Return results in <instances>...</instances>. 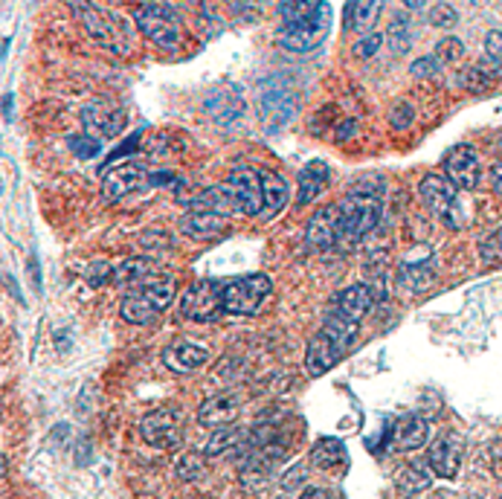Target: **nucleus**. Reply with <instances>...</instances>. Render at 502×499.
<instances>
[{"label":"nucleus","instance_id":"obj_1","mask_svg":"<svg viewBox=\"0 0 502 499\" xmlns=\"http://www.w3.org/2000/svg\"><path fill=\"white\" fill-rule=\"evenodd\" d=\"M384 180L378 178H364L352 186V192L346 195V200L340 204V215H343V236L346 239H364L378 227L381 221V195H384Z\"/></svg>","mask_w":502,"mask_h":499},{"label":"nucleus","instance_id":"obj_2","mask_svg":"<svg viewBox=\"0 0 502 499\" xmlns=\"http://www.w3.org/2000/svg\"><path fill=\"white\" fill-rule=\"evenodd\" d=\"M137 29L143 33L151 44H157L160 50H178L183 38V26L178 12L166 4H146L134 12Z\"/></svg>","mask_w":502,"mask_h":499},{"label":"nucleus","instance_id":"obj_3","mask_svg":"<svg viewBox=\"0 0 502 499\" xmlns=\"http://www.w3.org/2000/svg\"><path fill=\"white\" fill-rule=\"evenodd\" d=\"M273 290L271 276L250 273L224 282V314L230 317H253Z\"/></svg>","mask_w":502,"mask_h":499},{"label":"nucleus","instance_id":"obj_4","mask_svg":"<svg viewBox=\"0 0 502 499\" xmlns=\"http://www.w3.org/2000/svg\"><path fill=\"white\" fill-rule=\"evenodd\" d=\"M418 195H421V200H425V207L438 218V221H445L450 229H459L465 224V212H462V204H459V189L453 186L450 178L427 175L425 180L418 183Z\"/></svg>","mask_w":502,"mask_h":499},{"label":"nucleus","instance_id":"obj_5","mask_svg":"<svg viewBox=\"0 0 502 499\" xmlns=\"http://www.w3.org/2000/svg\"><path fill=\"white\" fill-rule=\"evenodd\" d=\"M328 26H332V6H328V0H325L311 18L300 24H282L276 44L288 53H308L328 36Z\"/></svg>","mask_w":502,"mask_h":499},{"label":"nucleus","instance_id":"obj_6","mask_svg":"<svg viewBox=\"0 0 502 499\" xmlns=\"http://www.w3.org/2000/svg\"><path fill=\"white\" fill-rule=\"evenodd\" d=\"M180 314L192 322H212L224 314V282L203 279L192 285L180 300Z\"/></svg>","mask_w":502,"mask_h":499},{"label":"nucleus","instance_id":"obj_7","mask_svg":"<svg viewBox=\"0 0 502 499\" xmlns=\"http://www.w3.org/2000/svg\"><path fill=\"white\" fill-rule=\"evenodd\" d=\"M139 433H143L146 444H151L157 450L180 447V442H183V415L175 407L151 410L149 415H143V421H139Z\"/></svg>","mask_w":502,"mask_h":499},{"label":"nucleus","instance_id":"obj_8","mask_svg":"<svg viewBox=\"0 0 502 499\" xmlns=\"http://www.w3.org/2000/svg\"><path fill=\"white\" fill-rule=\"evenodd\" d=\"M282 459H285V447L276 444V442L250 450L244 464H241V471H239L241 485L250 488V491H259L261 485H268V482L273 479V474H276V467L282 464Z\"/></svg>","mask_w":502,"mask_h":499},{"label":"nucleus","instance_id":"obj_9","mask_svg":"<svg viewBox=\"0 0 502 499\" xmlns=\"http://www.w3.org/2000/svg\"><path fill=\"white\" fill-rule=\"evenodd\" d=\"M76 15L82 18L85 29L87 33L97 38L99 44H105L108 50H114V53H125V38L119 33V24L114 15H108L102 9H97L93 4H87V0H70Z\"/></svg>","mask_w":502,"mask_h":499},{"label":"nucleus","instance_id":"obj_10","mask_svg":"<svg viewBox=\"0 0 502 499\" xmlns=\"http://www.w3.org/2000/svg\"><path fill=\"white\" fill-rule=\"evenodd\" d=\"M232 198H235V207H239V215H261L264 209V178L259 175L256 168H235L232 175L227 178Z\"/></svg>","mask_w":502,"mask_h":499},{"label":"nucleus","instance_id":"obj_11","mask_svg":"<svg viewBox=\"0 0 502 499\" xmlns=\"http://www.w3.org/2000/svg\"><path fill=\"white\" fill-rule=\"evenodd\" d=\"M340 236H343L340 204H328V207L313 212V218L308 221V227H305V247L323 253V250H332Z\"/></svg>","mask_w":502,"mask_h":499},{"label":"nucleus","instance_id":"obj_12","mask_svg":"<svg viewBox=\"0 0 502 499\" xmlns=\"http://www.w3.org/2000/svg\"><path fill=\"white\" fill-rule=\"evenodd\" d=\"M445 175L453 180V186L462 192H474L476 186L482 183V166L476 158L474 146H456L447 151L445 158Z\"/></svg>","mask_w":502,"mask_h":499},{"label":"nucleus","instance_id":"obj_13","mask_svg":"<svg viewBox=\"0 0 502 499\" xmlns=\"http://www.w3.org/2000/svg\"><path fill=\"white\" fill-rule=\"evenodd\" d=\"M462 456H465V442L459 433H442L438 439L430 444L427 462L433 467L435 476L442 479H456L459 467H462Z\"/></svg>","mask_w":502,"mask_h":499},{"label":"nucleus","instance_id":"obj_14","mask_svg":"<svg viewBox=\"0 0 502 499\" xmlns=\"http://www.w3.org/2000/svg\"><path fill=\"white\" fill-rule=\"evenodd\" d=\"M239 412H241V398L239 395L235 392H218V395H210L198 407V421L210 430H221V427H232Z\"/></svg>","mask_w":502,"mask_h":499},{"label":"nucleus","instance_id":"obj_15","mask_svg":"<svg viewBox=\"0 0 502 499\" xmlns=\"http://www.w3.org/2000/svg\"><path fill=\"white\" fill-rule=\"evenodd\" d=\"M343 351H346V349H343L332 334H325L320 329L317 334L311 337L308 349H305V372L311 374V378H320V374L332 372L337 366Z\"/></svg>","mask_w":502,"mask_h":499},{"label":"nucleus","instance_id":"obj_16","mask_svg":"<svg viewBox=\"0 0 502 499\" xmlns=\"http://www.w3.org/2000/svg\"><path fill=\"white\" fill-rule=\"evenodd\" d=\"M146 186V168L137 163H122L105 171L102 178V195L105 200H122L125 195H131Z\"/></svg>","mask_w":502,"mask_h":499},{"label":"nucleus","instance_id":"obj_17","mask_svg":"<svg viewBox=\"0 0 502 499\" xmlns=\"http://www.w3.org/2000/svg\"><path fill=\"white\" fill-rule=\"evenodd\" d=\"M178 229L183 232L186 239H192V241H212V239L224 236V232H227V215L190 209L178 221Z\"/></svg>","mask_w":502,"mask_h":499},{"label":"nucleus","instance_id":"obj_18","mask_svg":"<svg viewBox=\"0 0 502 499\" xmlns=\"http://www.w3.org/2000/svg\"><path fill=\"white\" fill-rule=\"evenodd\" d=\"M125 111L122 107H114V105H87L85 111H82V122H85V128L90 137H117L122 128H125Z\"/></svg>","mask_w":502,"mask_h":499},{"label":"nucleus","instance_id":"obj_19","mask_svg":"<svg viewBox=\"0 0 502 499\" xmlns=\"http://www.w3.org/2000/svg\"><path fill=\"white\" fill-rule=\"evenodd\" d=\"M163 363L175 374H192L210 363V351L198 342H175L163 351Z\"/></svg>","mask_w":502,"mask_h":499},{"label":"nucleus","instance_id":"obj_20","mask_svg":"<svg viewBox=\"0 0 502 499\" xmlns=\"http://www.w3.org/2000/svg\"><path fill=\"white\" fill-rule=\"evenodd\" d=\"M427 439H430V424L427 418L421 415H404L395 421V427H392V447L404 450V453H413V450L425 447Z\"/></svg>","mask_w":502,"mask_h":499},{"label":"nucleus","instance_id":"obj_21","mask_svg":"<svg viewBox=\"0 0 502 499\" xmlns=\"http://www.w3.org/2000/svg\"><path fill=\"white\" fill-rule=\"evenodd\" d=\"M328 178H332L328 166L323 160H311L300 171V178H296V183H300V189H296V204H311L313 198H320L328 186Z\"/></svg>","mask_w":502,"mask_h":499},{"label":"nucleus","instance_id":"obj_22","mask_svg":"<svg viewBox=\"0 0 502 499\" xmlns=\"http://www.w3.org/2000/svg\"><path fill=\"white\" fill-rule=\"evenodd\" d=\"M384 12V0H352L346 6V29L357 36H366L378 24Z\"/></svg>","mask_w":502,"mask_h":499},{"label":"nucleus","instance_id":"obj_23","mask_svg":"<svg viewBox=\"0 0 502 499\" xmlns=\"http://www.w3.org/2000/svg\"><path fill=\"white\" fill-rule=\"evenodd\" d=\"M433 485V467L430 462H410L395 474V488L404 496H415Z\"/></svg>","mask_w":502,"mask_h":499},{"label":"nucleus","instance_id":"obj_24","mask_svg":"<svg viewBox=\"0 0 502 499\" xmlns=\"http://www.w3.org/2000/svg\"><path fill=\"white\" fill-rule=\"evenodd\" d=\"M374 305V290L372 285H352L340 293V300H337V311L340 314H346L349 320H364L369 311Z\"/></svg>","mask_w":502,"mask_h":499},{"label":"nucleus","instance_id":"obj_25","mask_svg":"<svg viewBox=\"0 0 502 499\" xmlns=\"http://www.w3.org/2000/svg\"><path fill=\"white\" fill-rule=\"evenodd\" d=\"M499 79V65L497 61H476V65H470L459 73V85L467 90V93H485L491 90Z\"/></svg>","mask_w":502,"mask_h":499},{"label":"nucleus","instance_id":"obj_26","mask_svg":"<svg viewBox=\"0 0 502 499\" xmlns=\"http://www.w3.org/2000/svg\"><path fill=\"white\" fill-rule=\"evenodd\" d=\"M192 209H203V212H218V215H232L239 212L235 207V198H232V189L230 183H218V186H210V189H203L195 200H192Z\"/></svg>","mask_w":502,"mask_h":499},{"label":"nucleus","instance_id":"obj_27","mask_svg":"<svg viewBox=\"0 0 502 499\" xmlns=\"http://www.w3.org/2000/svg\"><path fill=\"white\" fill-rule=\"evenodd\" d=\"M261 114H264V122H273V125H282L291 114V99H288V90L285 87H276V85H268L261 90Z\"/></svg>","mask_w":502,"mask_h":499},{"label":"nucleus","instance_id":"obj_28","mask_svg":"<svg viewBox=\"0 0 502 499\" xmlns=\"http://www.w3.org/2000/svg\"><path fill=\"white\" fill-rule=\"evenodd\" d=\"M247 444V433L239 427H221L212 433V439L207 442L203 456H230V453H241Z\"/></svg>","mask_w":502,"mask_h":499},{"label":"nucleus","instance_id":"obj_29","mask_svg":"<svg viewBox=\"0 0 502 499\" xmlns=\"http://www.w3.org/2000/svg\"><path fill=\"white\" fill-rule=\"evenodd\" d=\"M119 317H122L125 322H131V325H149V322H154L157 317H160V311H157L143 293L134 290V293H128V296L122 300V305H119Z\"/></svg>","mask_w":502,"mask_h":499},{"label":"nucleus","instance_id":"obj_30","mask_svg":"<svg viewBox=\"0 0 502 499\" xmlns=\"http://www.w3.org/2000/svg\"><path fill=\"white\" fill-rule=\"evenodd\" d=\"M154 268H157L154 259H146V256L128 259V261L119 264V270L114 273V282H117L119 288H137V285H143L149 276L157 273Z\"/></svg>","mask_w":502,"mask_h":499},{"label":"nucleus","instance_id":"obj_31","mask_svg":"<svg viewBox=\"0 0 502 499\" xmlns=\"http://www.w3.org/2000/svg\"><path fill=\"white\" fill-rule=\"evenodd\" d=\"M435 279V270L430 261H418V264H404L398 270V285L406 293H425Z\"/></svg>","mask_w":502,"mask_h":499},{"label":"nucleus","instance_id":"obj_32","mask_svg":"<svg viewBox=\"0 0 502 499\" xmlns=\"http://www.w3.org/2000/svg\"><path fill=\"white\" fill-rule=\"evenodd\" d=\"M311 464L320 467V471H337V467L346 464V447L337 439H323L311 450Z\"/></svg>","mask_w":502,"mask_h":499},{"label":"nucleus","instance_id":"obj_33","mask_svg":"<svg viewBox=\"0 0 502 499\" xmlns=\"http://www.w3.org/2000/svg\"><path fill=\"white\" fill-rule=\"evenodd\" d=\"M386 44H389V50L395 56L410 53V46H413V21H410V15H404V12L392 15L389 29H386Z\"/></svg>","mask_w":502,"mask_h":499},{"label":"nucleus","instance_id":"obj_34","mask_svg":"<svg viewBox=\"0 0 502 499\" xmlns=\"http://www.w3.org/2000/svg\"><path fill=\"white\" fill-rule=\"evenodd\" d=\"M264 178V209H261V215L259 218H276L282 209H285V204H288V183L282 180L279 175H261Z\"/></svg>","mask_w":502,"mask_h":499},{"label":"nucleus","instance_id":"obj_35","mask_svg":"<svg viewBox=\"0 0 502 499\" xmlns=\"http://www.w3.org/2000/svg\"><path fill=\"white\" fill-rule=\"evenodd\" d=\"M357 320H349L346 314H332V317H325V322H323V331L325 334H332L343 349H349L352 342H354V337H357Z\"/></svg>","mask_w":502,"mask_h":499},{"label":"nucleus","instance_id":"obj_36","mask_svg":"<svg viewBox=\"0 0 502 499\" xmlns=\"http://www.w3.org/2000/svg\"><path fill=\"white\" fill-rule=\"evenodd\" d=\"M325 0H279V15L282 24H300L305 18H311Z\"/></svg>","mask_w":502,"mask_h":499},{"label":"nucleus","instance_id":"obj_37","mask_svg":"<svg viewBox=\"0 0 502 499\" xmlns=\"http://www.w3.org/2000/svg\"><path fill=\"white\" fill-rule=\"evenodd\" d=\"M175 474L183 482H198L203 476V459L198 453H183L175 464Z\"/></svg>","mask_w":502,"mask_h":499},{"label":"nucleus","instance_id":"obj_38","mask_svg":"<svg viewBox=\"0 0 502 499\" xmlns=\"http://www.w3.org/2000/svg\"><path fill=\"white\" fill-rule=\"evenodd\" d=\"M442 65H453V61H462V56H465V44L459 41V38H453V36H447V38H442L435 44V53H433Z\"/></svg>","mask_w":502,"mask_h":499},{"label":"nucleus","instance_id":"obj_39","mask_svg":"<svg viewBox=\"0 0 502 499\" xmlns=\"http://www.w3.org/2000/svg\"><path fill=\"white\" fill-rule=\"evenodd\" d=\"M479 256L485 264H499L502 261V227L494 229L488 239L479 244Z\"/></svg>","mask_w":502,"mask_h":499},{"label":"nucleus","instance_id":"obj_40","mask_svg":"<svg viewBox=\"0 0 502 499\" xmlns=\"http://www.w3.org/2000/svg\"><path fill=\"white\" fill-rule=\"evenodd\" d=\"M410 73L415 76V79H438V76H442V61H438L435 56H421L413 61Z\"/></svg>","mask_w":502,"mask_h":499},{"label":"nucleus","instance_id":"obj_41","mask_svg":"<svg viewBox=\"0 0 502 499\" xmlns=\"http://www.w3.org/2000/svg\"><path fill=\"white\" fill-rule=\"evenodd\" d=\"M459 21V12L453 9L450 4H438L430 9V24L438 26V29H450V26H456Z\"/></svg>","mask_w":502,"mask_h":499},{"label":"nucleus","instance_id":"obj_42","mask_svg":"<svg viewBox=\"0 0 502 499\" xmlns=\"http://www.w3.org/2000/svg\"><path fill=\"white\" fill-rule=\"evenodd\" d=\"M381 46H384V36L381 33H369V36H364V38H360L354 46H352V53L357 56V58H372L374 53H378L381 50Z\"/></svg>","mask_w":502,"mask_h":499},{"label":"nucleus","instance_id":"obj_43","mask_svg":"<svg viewBox=\"0 0 502 499\" xmlns=\"http://www.w3.org/2000/svg\"><path fill=\"white\" fill-rule=\"evenodd\" d=\"M413 119H415V111H413L410 102H398L389 114V122H392V128L395 131H406L413 125Z\"/></svg>","mask_w":502,"mask_h":499},{"label":"nucleus","instance_id":"obj_44","mask_svg":"<svg viewBox=\"0 0 502 499\" xmlns=\"http://www.w3.org/2000/svg\"><path fill=\"white\" fill-rule=\"evenodd\" d=\"M117 270H111V264L108 261H93L90 268L85 270V279H87V285L90 288H102L108 279H114Z\"/></svg>","mask_w":502,"mask_h":499},{"label":"nucleus","instance_id":"obj_45","mask_svg":"<svg viewBox=\"0 0 502 499\" xmlns=\"http://www.w3.org/2000/svg\"><path fill=\"white\" fill-rule=\"evenodd\" d=\"M227 4H230L235 18H241V21H256L259 12H261L259 0H227Z\"/></svg>","mask_w":502,"mask_h":499},{"label":"nucleus","instance_id":"obj_46","mask_svg":"<svg viewBox=\"0 0 502 499\" xmlns=\"http://www.w3.org/2000/svg\"><path fill=\"white\" fill-rule=\"evenodd\" d=\"M70 148L78 151V158H93L99 151V139L97 137H73Z\"/></svg>","mask_w":502,"mask_h":499},{"label":"nucleus","instance_id":"obj_47","mask_svg":"<svg viewBox=\"0 0 502 499\" xmlns=\"http://www.w3.org/2000/svg\"><path fill=\"white\" fill-rule=\"evenodd\" d=\"M485 56L502 65V29H491L488 38H485Z\"/></svg>","mask_w":502,"mask_h":499},{"label":"nucleus","instance_id":"obj_48","mask_svg":"<svg viewBox=\"0 0 502 499\" xmlns=\"http://www.w3.org/2000/svg\"><path fill=\"white\" fill-rule=\"evenodd\" d=\"M300 499H334V494L328 491V488H320V485H308V488L300 494Z\"/></svg>","mask_w":502,"mask_h":499},{"label":"nucleus","instance_id":"obj_49","mask_svg":"<svg viewBox=\"0 0 502 499\" xmlns=\"http://www.w3.org/2000/svg\"><path fill=\"white\" fill-rule=\"evenodd\" d=\"M354 128H357V119H346V122H343L340 128H337V139H340V143H343V139H349L354 134Z\"/></svg>","mask_w":502,"mask_h":499},{"label":"nucleus","instance_id":"obj_50","mask_svg":"<svg viewBox=\"0 0 502 499\" xmlns=\"http://www.w3.org/2000/svg\"><path fill=\"white\" fill-rule=\"evenodd\" d=\"M491 186H494L497 195H502V163H497V166L491 168Z\"/></svg>","mask_w":502,"mask_h":499},{"label":"nucleus","instance_id":"obj_51","mask_svg":"<svg viewBox=\"0 0 502 499\" xmlns=\"http://www.w3.org/2000/svg\"><path fill=\"white\" fill-rule=\"evenodd\" d=\"M4 119L6 122L12 119V93H6V97H4Z\"/></svg>","mask_w":502,"mask_h":499},{"label":"nucleus","instance_id":"obj_52","mask_svg":"<svg viewBox=\"0 0 502 499\" xmlns=\"http://www.w3.org/2000/svg\"><path fill=\"white\" fill-rule=\"evenodd\" d=\"M401 4H404L406 9H425L427 0H401Z\"/></svg>","mask_w":502,"mask_h":499},{"label":"nucleus","instance_id":"obj_53","mask_svg":"<svg viewBox=\"0 0 502 499\" xmlns=\"http://www.w3.org/2000/svg\"><path fill=\"white\" fill-rule=\"evenodd\" d=\"M433 499H450V496H447V494H435Z\"/></svg>","mask_w":502,"mask_h":499},{"label":"nucleus","instance_id":"obj_54","mask_svg":"<svg viewBox=\"0 0 502 499\" xmlns=\"http://www.w3.org/2000/svg\"><path fill=\"white\" fill-rule=\"evenodd\" d=\"M499 499H502V496H499Z\"/></svg>","mask_w":502,"mask_h":499}]
</instances>
